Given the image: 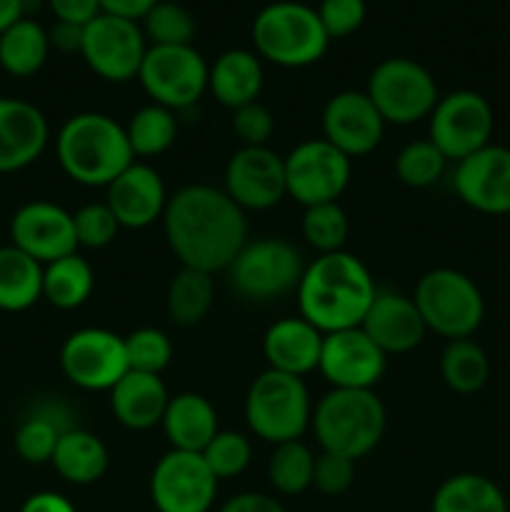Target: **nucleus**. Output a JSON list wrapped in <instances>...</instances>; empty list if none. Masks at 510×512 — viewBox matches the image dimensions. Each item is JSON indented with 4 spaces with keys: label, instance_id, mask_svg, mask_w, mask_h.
Segmentation results:
<instances>
[{
    "label": "nucleus",
    "instance_id": "1",
    "mask_svg": "<svg viewBox=\"0 0 510 512\" xmlns=\"http://www.w3.org/2000/svg\"><path fill=\"white\" fill-rule=\"evenodd\" d=\"M163 230L180 265L205 273L228 270L248 243L245 213L213 185H185L170 195L163 213Z\"/></svg>",
    "mask_w": 510,
    "mask_h": 512
},
{
    "label": "nucleus",
    "instance_id": "2",
    "mask_svg": "<svg viewBox=\"0 0 510 512\" xmlns=\"http://www.w3.org/2000/svg\"><path fill=\"white\" fill-rule=\"evenodd\" d=\"M295 295H298L300 318L328 335L360 328L378 288L363 260L338 250V253L318 255L313 263L305 265Z\"/></svg>",
    "mask_w": 510,
    "mask_h": 512
},
{
    "label": "nucleus",
    "instance_id": "3",
    "mask_svg": "<svg viewBox=\"0 0 510 512\" xmlns=\"http://www.w3.org/2000/svg\"><path fill=\"white\" fill-rule=\"evenodd\" d=\"M55 155L73 183L108 188L135 155L125 125L105 113H78L63 123L55 138Z\"/></svg>",
    "mask_w": 510,
    "mask_h": 512
},
{
    "label": "nucleus",
    "instance_id": "4",
    "mask_svg": "<svg viewBox=\"0 0 510 512\" xmlns=\"http://www.w3.org/2000/svg\"><path fill=\"white\" fill-rule=\"evenodd\" d=\"M310 425L325 453L360 460L383 440L385 408L373 390L333 388L313 408Z\"/></svg>",
    "mask_w": 510,
    "mask_h": 512
},
{
    "label": "nucleus",
    "instance_id": "5",
    "mask_svg": "<svg viewBox=\"0 0 510 512\" xmlns=\"http://www.w3.org/2000/svg\"><path fill=\"white\" fill-rule=\"evenodd\" d=\"M255 53L280 68H305L328 50V33L315 8L295 0L270 3L253 20Z\"/></svg>",
    "mask_w": 510,
    "mask_h": 512
},
{
    "label": "nucleus",
    "instance_id": "6",
    "mask_svg": "<svg viewBox=\"0 0 510 512\" xmlns=\"http://www.w3.org/2000/svg\"><path fill=\"white\" fill-rule=\"evenodd\" d=\"M245 420L250 433L270 445L300 440L313 420L305 380L270 368L260 373L245 395Z\"/></svg>",
    "mask_w": 510,
    "mask_h": 512
},
{
    "label": "nucleus",
    "instance_id": "7",
    "mask_svg": "<svg viewBox=\"0 0 510 512\" xmlns=\"http://www.w3.org/2000/svg\"><path fill=\"white\" fill-rule=\"evenodd\" d=\"M425 328L448 340L470 338L485 318V300L473 278L453 268H435L415 285L413 295Z\"/></svg>",
    "mask_w": 510,
    "mask_h": 512
},
{
    "label": "nucleus",
    "instance_id": "8",
    "mask_svg": "<svg viewBox=\"0 0 510 512\" xmlns=\"http://www.w3.org/2000/svg\"><path fill=\"white\" fill-rule=\"evenodd\" d=\"M303 258L283 238H260L245 243L233 263L228 278L235 293L250 303H273L295 293L303 278Z\"/></svg>",
    "mask_w": 510,
    "mask_h": 512
},
{
    "label": "nucleus",
    "instance_id": "9",
    "mask_svg": "<svg viewBox=\"0 0 510 512\" xmlns=\"http://www.w3.org/2000/svg\"><path fill=\"white\" fill-rule=\"evenodd\" d=\"M365 93L385 125H413L430 118L440 100L430 70L410 58H388L375 65Z\"/></svg>",
    "mask_w": 510,
    "mask_h": 512
},
{
    "label": "nucleus",
    "instance_id": "10",
    "mask_svg": "<svg viewBox=\"0 0 510 512\" xmlns=\"http://www.w3.org/2000/svg\"><path fill=\"white\" fill-rule=\"evenodd\" d=\"M210 65L193 45H148L138 80L150 100L180 113L208 90Z\"/></svg>",
    "mask_w": 510,
    "mask_h": 512
},
{
    "label": "nucleus",
    "instance_id": "11",
    "mask_svg": "<svg viewBox=\"0 0 510 512\" xmlns=\"http://www.w3.org/2000/svg\"><path fill=\"white\" fill-rule=\"evenodd\" d=\"M428 120V140L455 163L490 145L495 128L493 108L475 90H455L443 95Z\"/></svg>",
    "mask_w": 510,
    "mask_h": 512
},
{
    "label": "nucleus",
    "instance_id": "12",
    "mask_svg": "<svg viewBox=\"0 0 510 512\" xmlns=\"http://www.w3.org/2000/svg\"><path fill=\"white\" fill-rule=\"evenodd\" d=\"M350 173L353 160L323 138L305 140L285 155V188L303 208L335 203L348 188Z\"/></svg>",
    "mask_w": 510,
    "mask_h": 512
},
{
    "label": "nucleus",
    "instance_id": "13",
    "mask_svg": "<svg viewBox=\"0 0 510 512\" xmlns=\"http://www.w3.org/2000/svg\"><path fill=\"white\" fill-rule=\"evenodd\" d=\"M145 53L148 40L138 20L100 13L85 25L80 55L88 68L108 83H128L138 78Z\"/></svg>",
    "mask_w": 510,
    "mask_h": 512
},
{
    "label": "nucleus",
    "instance_id": "14",
    "mask_svg": "<svg viewBox=\"0 0 510 512\" xmlns=\"http://www.w3.org/2000/svg\"><path fill=\"white\" fill-rule=\"evenodd\" d=\"M218 483L203 455L170 448L150 475V500L158 512H210Z\"/></svg>",
    "mask_w": 510,
    "mask_h": 512
},
{
    "label": "nucleus",
    "instance_id": "15",
    "mask_svg": "<svg viewBox=\"0 0 510 512\" xmlns=\"http://www.w3.org/2000/svg\"><path fill=\"white\" fill-rule=\"evenodd\" d=\"M65 378L83 390H113L128 373L125 338L105 328H83L68 335L60 348Z\"/></svg>",
    "mask_w": 510,
    "mask_h": 512
},
{
    "label": "nucleus",
    "instance_id": "16",
    "mask_svg": "<svg viewBox=\"0 0 510 512\" xmlns=\"http://www.w3.org/2000/svg\"><path fill=\"white\" fill-rule=\"evenodd\" d=\"M10 240V245L40 265L55 263L65 255L78 253L80 248L73 213L48 200H33L15 210L10 218Z\"/></svg>",
    "mask_w": 510,
    "mask_h": 512
},
{
    "label": "nucleus",
    "instance_id": "17",
    "mask_svg": "<svg viewBox=\"0 0 510 512\" xmlns=\"http://www.w3.org/2000/svg\"><path fill=\"white\" fill-rule=\"evenodd\" d=\"M225 193L240 210L275 208L288 195L285 158L263 148H240L225 165Z\"/></svg>",
    "mask_w": 510,
    "mask_h": 512
},
{
    "label": "nucleus",
    "instance_id": "18",
    "mask_svg": "<svg viewBox=\"0 0 510 512\" xmlns=\"http://www.w3.org/2000/svg\"><path fill=\"white\" fill-rule=\"evenodd\" d=\"M385 360L388 355L363 330L348 328L323 335L318 370L333 388L373 390L383 378Z\"/></svg>",
    "mask_w": 510,
    "mask_h": 512
},
{
    "label": "nucleus",
    "instance_id": "19",
    "mask_svg": "<svg viewBox=\"0 0 510 512\" xmlns=\"http://www.w3.org/2000/svg\"><path fill=\"white\" fill-rule=\"evenodd\" d=\"M453 188L468 208L483 215L510 213V148L485 145L455 163Z\"/></svg>",
    "mask_w": 510,
    "mask_h": 512
},
{
    "label": "nucleus",
    "instance_id": "20",
    "mask_svg": "<svg viewBox=\"0 0 510 512\" xmlns=\"http://www.w3.org/2000/svg\"><path fill=\"white\" fill-rule=\"evenodd\" d=\"M323 140L350 160L373 153L383 140L385 120L365 90L335 93L323 108Z\"/></svg>",
    "mask_w": 510,
    "mask_h": 512
},
{
    "label": "nucleus",
    "instance_id": "21",
    "mask_svg": "<svg viewBox=\"0 0 510 512\" xmlns=\"http://www.w3.org/2000/svg\"><path fill=\"white\" fill-rule=\"evenodd\" d=\"M168 198L170 195L158 170L135 160L108 185L105 203L113 210L120 228L143 230L155 220H163Z\"/></svg>",
    "mask_w": 510,
    "mask_h": 512
},
{
    "label": "nucleus",
    "instance_id": "22",
    "mask_svg": "<svg viewBox=\"0 0 510 512\" xmlns=\"http://www.w3.org/2000/svg\"><path fill=\"white\" fill-rule=\"evenodd\" d=\"M360 330L383 350L385 355H403L423 343L425 328L423 315L413 298L390 290H378L370 303Z\"/></svg>",
    "mask_w": 510,
    "mask_h": 512
},
{
    "label": "nucleus",
    "instance_id": "23",
    "mask_svg": "<svg viewBox=\"0 0 510 512\" xmlns=\"http://www.w3.org/2000/svg\"><path fill=\"white\" fill-rule=\"evenodd\" d=\"M50 140L48 118L38 105L0 98V173H18L43 155Z\"/></svg>",
    "mask_w": 510,
    "mask_h": 512
},
{
    "label": "nucleus",
    "instance_id": "24",
    "mask_svg": "<svg viewBox=\"0 0 510 512\" xmlns=\"http://www.w3.org/2000/svg\"><path fill=\"white\" fill-rule=\"evenodd\" d=\"M320 350H323V333L305 318L275 320L263 338V355L270 370L278 373L303 375L318 370Z\"/></svg>",
    "mask_w": 510,
    "mask_h": 512
},
{
    "label": "nucleus",
    "instance_id": "25",
    "mask_svg": "<svg viewBox=\"0 0 510 512\" xmlns=\"http://www.w3.org/2000/svg\"><path fill=\"white\" fill-rule=\"evenodd\" d=\"M168 403L170 395L160 375L128 370L110 390V410L128 430H150L163 423Z\"/></svg>",
    "mask_w": 510,
    "mask_h": 512
},
{
    "label": "nucleus",
    "instance_id": "26",
    "mask_svg": "<svg viewBox=\"0 0 510 512\" xmlns=\"http://www.w3.org/2000/svg\"><path fill=\"white\" fill-rule=\"evenodd\" d=\"M208 90L220 105L238 110L255 103L263 90V65L253 50L233 48L215 58L208 73Z\"/></svg>",
    "mask_w": 510,
    "mask_h": 512
},
{
    "label": "nucleus",
    "instance_id": "27",
    "mask_svg": "<svg viewBox=\"0 0 510 512\" xmlns=\"http://www.w3.org/2000/svg\"><path fill=\"white\" fill-rule=\"evenodd\" d=\"M163 430L170 448L185 453H203L218 435V413L205 395L180 393L170 398L163 415Z\"/></svg>",
    "mask_w": 510,
    "mask_h": 512
},
{
    "label": "nucleus",
    "instance_id": "28",
    "mask_svg": "<svg viewBox=\"0 0 510 512\" xmlns=\"http://www.w3.org/2000/svg\"><path fill=\"white\" fill-rule=\"evenodd\" d=\"M73 428V415L63 403L38 405L15 430V453L30 465L50 463L60 438Z\"/></svg>",
    "mask_w": 510,
    "mask_h": 512
},
{
    "label": "nucleus",
    "instance_id": "29",
    "mask_svg": "<svg viewBox=\"0 0 510 512\" xmlns=\"http://www.w3.org/2000/svg\"><path fill=\"white\" fill-rule=\"evenodd\" d=\"M108 448L95 433L73 428L60 438L50 465L70 485H93L108 470Z\"/></svg>",
    "mask_w": 510,
    "mask_h": 512
},
{
    "label": "nucleus",
    "instance_id": "30",
    "mask_svg": "<svg viewBox=\"0 0 510 512\" xmlns=\"http://www.w3.org/2000/svg\"><path fill=\"white\" fill-rule=\"evenodd\" d=\"M43 298V265L15 245L0 248V310L23 313Z\"/></svg>",
    "mask_w": 510,
    "mask_h": 512
},
{
    "label": "nucleus",
    "instance_id": "31",
    "mask_svg": "<svg viewBox=\"0 0 510 512\" xmlns=\"http://www.w3.org/2000/svg\"><path fill=\"white\" fill-rule=\"evenodd\" d=\"M50 55L48 30L33 18H20L0 33V70L13 78H30Z\"/></svg>",
    "mask_w": 510,
    "mask_h": 512
},
{
    "label": "nucleus",
    "instance_id": "32",
    "mask_svg": "<svg viewBox=\"0 0 510 512\" xmlns=\"http://www.w3.org/2000/svg\"><path fill=\"white\" fill-rule=\"evenodd\" d=\"M430 512H508V500L485 475L458 473L440 483Z\"/></svg>",
    "mask_w": 510,
    "mask_h": 512
},
{
    "label": "nucleus",
    "instance_id": "33",
    "mask_svg": "<svg viewBox=\"0 0 510 512\" xmlns=\"http://www.w3.org/2000/svg\"><path fill=\"white\" fill-rule=\"evenodd\" d=\"M93 265L78 253L43 265V298L60 310H75L93 295Z\"/></svg>",
    "mask_w": 510,
    "mask_h": 512
},
{
    "label": "nucleus",
    "instance_id": "34",
    "mask_svg": "<svg viewBox=\"0 0 510 512\" xmlns=\"http://www.w3.org/2000/svg\"><path fill=\"white\" fill-rule=\"evenodd\" d=\"M215 300L213 273L198 268H180V273L168 285V315L175 325L193 328L210 313Z\"/></svg>",
    "mask_w": 510,
    "mask_h": 512
},
{
    "label": "nucleus",
    "instance_id": "35",
    "mask_svg": "<svg viewBox=\"0 0 510 512\" xmlns=\"http://www.w3.org/2000/svg\"><path fill=\"white\" fill-rule=\"evenodd\" d=\"M440 375L453 393L473 395L488 383L490 360L475 340H448L440 355Z\"/></svg>",
    "mask_w": 510,
    "mask_h": 512
},
{
    "label": "nucleus",
    "instance_id": "36",
    "mask_svg": "<svg viewBox=\"0 0 510 512\" xmlns=\"http://www.w3.org/2000/svg\"><path fill=\"white\" fill-rule=\"evenodd\" d=\"M125 133H128V143L135 158H155L173 148L175 138H178V118L173 110L150 103L135 110L133 118L125 125Z\"/></svg>",
    "mask_w": 510,
    "mask_h": 512
},
{
    "label": "nucleus",
    "instance_id": "37",
    "mask_svg": "<svg viewBox=\"0 0 510 512\" xmlns=\"http://www.w3.org/2000/svg\"><path fill=\"white\" fill-rule=\"evenodd\" d=\"M313 470L315 455L300 440L275 445L273 455L268 460V478L270 485L280 495H300L313 488Z\"/></svg>",
    "mask_w": 510,
    "mask_h": 512
},
{
    "label": "nucleus",
    "instance_id": "38",
    "mask_svg": "<svg viewBox=\"0 0 510 512\" xmlns=\"http://www.w3.org/2000/svg\"><path fill=\"white\" fill-rule=\"evenodd\" d=\"M350 223L345 210L335 203L310 205L303 213V238L318 255L338 253L348 240Z\"/></svg>",
    "mask_w": 510,
    "mask_h": 512
},
{
    "label": "nucleus",
    "instance_id": "39",
    "mask_svg": "<svg viewBox=\"0 0 510 512\" xmlns=\"http://www.w3.org/2000/svg\"><path fill=\"white\" fill-rule=\"evenodd\" d=\"M145 40L153 45H190L195 35V18L185 5L158 0L143 18Z\"/></svg>",
    "mask_w": 510,
    "mask_h": 512
},
{
    "label": "nucleus",
    "instance_id": "40",
    "mask_svg": "<svg viewBox=\"0 0 510 512\" xmlns=\"http://www.w3.org/2000/svg\"><path fill=\"white\" fill-rule=\"evenodd\" d=\"M448 158L430 140H413L395 158V175L408 188H430L445 173Z\"/></svg>",
    "mask_w": 510,
    "mask_h": 512
},
{
    "label": "nucleus",
    "instance_id": "41",
    "mask_svg": "<svg viewBox=\"0 0 510 512\" xmlns=\"http://www.w3.org/2000/svg\"><path fill=\"white\" fill-rule=\"evenodd\" d=\"M200 455H203V460L208 463L210 473L215 478L230 480L245 473V468L250 465V458H253V445H250V440L243 433L218 430V435L205 445V450Z\"/></svg>",
    "mask_w": 510,
    "mask_h": 512
},
{
    "label": "nucleus",
    "instance_id": "42",
    "mask_svg": "<svg viewBox=\"0 0 510 512\" xmlns=\"http://www.w3.org/2000/svg\"><path fill=\"white\" fill-rule=\"evenodd\" d=\"M125 355L128 368L135 373L160 375L173 360V343L158 328H138L125 335Z\"/></svg>",
    "mask_w": 510,
    "mask_h": 512
},
{
    "label": "nucleus",
    "instance_id": "43",
    "mask_svg": "<svg viewBox=\"0 0 510 512\" xmlns=\"http://www.w3.org/2000/svg\"><path fill=\"white\" fill-rule=\"evenodd\" d=\"M75 235H78V245L90 250H100L105 245L113 243L118 238L120 223L115 220L113 210L108 203H88L73 213Z\"/></svg>",
    "mask_w": 510,
    "mask_h": 512
},
{
    "label": "nucleus",
    "instance_id": "44",
    "mask_svg": "<svg viewBox=\"0 0 510 512\" xmlns=\"http://www.w3.org/2000/svg\"><path fill=\"white\" fill-rule=\"evenodd\" d=\"M233 133L245 148H263L275 133V118L260 100L233 110Z\"/></svg>",
    "mask_w": 510,
    "mask_h": 512
},
{
    "label": "nucleus",
    "instance_id": "45",
    "mask_svg": "<svg viewBox=\"0 0 510 512\" xmlns=\"http://www.w3.org/2000/svg\"><path fill=\"white\" fill-rule=\"evenodd\" d=\"M330 40L348 38L365 23V0H320L315 8Z\"/></svg>",
    "mask_w": 510,
    "mask_h": 512
},
{
    "label": "nucleus",
    "instance_id": "46",
    "mask_svg": "<svg viewBox=\"0 0 510 512\" xmlns=\"http://www.w3.org/2000/svg\"><path fill=\"white\" fill-rule=\"evenodd\" d=\"M355 480V460L343 458L335 453H320L315 458L313 488L323 495H343L348 493Z\"/></svg>",
    "mask_w": 510,
    "mask_h": 512
},
{
    "label": "nucleus",
    "instance_id": "47",
    "mask_svg": "<svg viewBox=\"0 0 510 512\" xmlns=\"http://www.w3.org/2000/svg\"><path fill=\"white\" fill-rule=\"evenodd\" d=\"M55 20L75 25H88L95 15L103 13L100 0H48Z\"/></svg>",
    "mask_w": 510,
    "mask_h": 512
},
{
    "label": "nucleus",
    "instance_id": "48",
    "mask_svg": "<svg viewBox=\"0 0 510 512\" xmlns=\"http://www.w3.org/2000/svg\"><path fill=\"white\" fill-rule=\"evenodd\" d=\"M83 33H85V25L55 20L53 28L48 30L50 50L55 48L60 50V53H80V48H83Z\"/></svg>",
    "mask_w": 510,
    "mask_h": 512
},
{
    "label": "nucleus",
    "instance_id": "49",
    "mask_svg": "<svg viewBox=\"0 0 510 512\" xmlns=\"http://www.w3.org/2000/svg\"><path fill=\"white\" fill-rule=\"evenodd\" d=\"M220 512H285L283 505L265 493H238Z\"/></svg>",
    "mask_w": 510,
    "mask_h": 512
},
{
    "label": "nucleus",
    "instance_id": "50",
    "mask_svg": "<svg viewBox=\"0 0 510 512\" xmlns=\"http://www.w3.org/2000/svg\"><path fill=\"white\" fill-rule=\"evenodd\" d=\"M20 512H75V505L65 495L53 493V490H43V493L30 495L20 505Z\"/></svg>",
    "mask_w": 510,
    "mask_h": 512
},
{
    "label": "nucleus",
    "instance_id": "51",
    "mask_svg": "<svg viewBox=\"0 0 510 512\" xmlns=\"http://www.w3.org/2000/svg\"><path fill=\"white\" fill-rule=\"evenodd\" d=\"M155 3L158 0H100V8H103V13L118 15V18L143 20Z\"/></svg>",
    "mask_w": 510,
    "mask_h": 512
},
{
    "label": "nucleus",
    "instance_id": "52",
    "mask_svg": "<svg viewBox=\"0 0 510 512\" xmlns=\"http://www.w3.org/2000/svg\"><path fill=\"white\" fill-rule=\"evenodd\" d=\"M20 18H25L23 0H0V33H5Z\"/></svg>",
    "mask_w": 510,
    "mask_h": 512
},
{
    "label": "nucleus",
    "instance_id": "53",
    "mask_svg": "<svg viewBox=\"0 0 510 512\" xmlns=\"http://www.w3.org/2000/svg\"><path fill=\"white\" fill-rule=\"evenodd\" d=\"M0 78H3V70H0Z\"/></svg>",
    "mask_w": 510,
    "mask_h": 512
}]
</instances>
